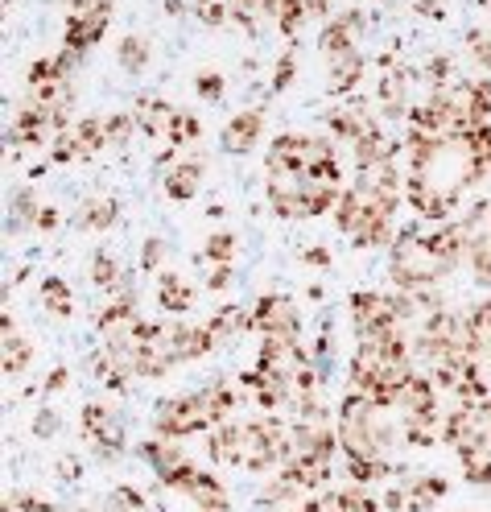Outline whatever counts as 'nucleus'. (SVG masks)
<instances>
[{
    "label": "nucleus",
    "instance_id": "f257e3e1",
    "mask_svg": "<svg viewBox=\"0 0 491 512\" xmlns=\"http://www.w3.org/2000/svg\"><path fill=\"white\" fill-rule=\"evenodd\" d=\"M401 199H405V178H401L397 157L372 166V170H359L355 186L343 190V199L335 207L339 232H347L355 248L388 244L392 240V215H397Z\"/></svg>",
    "mask_w": 491,
    "mask_h": 512
},
{
    "label": "nucleus",
    "instance_id": "f03ea898",
    "mask_svg": "<svg viewBox=\"0 0 491 512\" xmlns=\"http://www.w3.org/2000/svg\"><path fill=\"white\" fill-rule=\"evenodd\" d=\"M413 380V343L409 335H388V339H364L351 356L347 384L355 393L372 397L376 405H397L401 389Z\"/></svg>",
    "mask_w": 491,
    "mask_h": 512
},
{
    "label": "nucleus",
    "instance_id": "7ed1b4c3",
    "mask_svg": "<svg viewBox=\"0 0 491 512\" xmlns=\"http://www.w3.org/2000/svg\"><path fill=\"white\" fill-rule=\"evenodd\" d=\"M236 409V393L227 384H211V389L199 393H182L157 405V418L153 430L157 438H190V434H211L215 426H223Z\"/></svg>",
    "mask_w": 491,
    "mask_h": 512
},
{
    "label": "nucleus",
    "instance_id": "20e7f679",
    "mask_svg": "<svg viewBox=\"0 0 491 512\" xmlns=\"http://www.w3.org/2000/svg\"><path fill=\"white\" fill-rule=\"evenodd\" d=\"M343 186L322 182L314 170H269V203L281 219H314L339 207Z\"/></svg>",
    "mask_w": 491,
    "mask_h": 512
},
{
    "label": "nucleus",
    "instance_id": "39448f33",
    "mask_svg": "<svg viewBox=\"0 0 491 512\" xmlns=\"http://www.w3.org/2000/svg\"><path fill=\"white\" fill-rule=\"evenodd\" d=\"M351 323L359 343L364 339H388V335H405V314L397 306V294H380V290H359L351 294Z\"/></svg>",
    "mask_w": 491,
    "mask_h": 512
},
{
    "label": "nucleus",
    "instance_id": "423d86ee",
    "mask_svg": "<svg viewBox=\"0 0 491 512\" xmlns=\"http://www.w3.org/2000/svg\"><path fill=\"white\" fill-rule=\"evenodd\" d=\"M108 149V128L104 116H83L71 128H62L50 145V162L54 166H71V162H91L95 153Z\"/></svg>",
    "mask_w": 491,
    "mask_h": 512
},
{
    "label": "nucleus",
    "instance_id": "0eeeda50",
    "mask_svg": "<svg viewBox=\"0 0 491 512\" xmlns=\"http://www.w3.org/2000/svg\"><path fill=\"white\" fill-rule=\"evenodd\" d=\"M442 108L450 112V120L458 128H475V124H487L491 116V83L487 79H458V83H446L434 91Z\"/></svg>",
    "mask_w": 491,
    "mask_h": 512
},
{
    "label": "nucleus",
    "instance_id": "6e6552de",
    "mask_svg": "<svg viewBox=\"0 0 491 512\" xmlns=\"http://www.w3.org/2000/svg\"><path fill=\"white\" fill-rule=\"evenodd\" d=\"M331 157H339L331 141L306 137V133H281L269 149V170H318Z\"/></svg>",
    "mask_w": 491,
    "mask_h": 512
},
{
    "label": "nucleus",
    "instance_id": "1a4fd4ad",
    "mask_svg": "<svg viewBox=\"0 0 491 512\" xmlns=\"http://www.w3.org/2000/svg\"><path fill=\"white\" fill-rule=\"evenodd\" d=\"M161 484H166L170 492H178V496H186L190 504H199L203 512H227V508H232V496H227V488L219 484L211 471L194 467V463H182L174 475L161 479Z\"/></svg>",
    "mask_w": 491,
    "mask_h": 512
},
{
    "label": "nucleus",
    "instance_id": "9d476101",
    "mask_svg": "<svg viewBox=\"0 0 491 512\" xmlns=\"http://www.w3.org/2000/svg\"><path fill=\"white\" fill-rule=\"evenodd\" d=\"M413 83H417V71H409L405 62H397L392 54L380 58L376 100H380V112L388 120H409V112H413Z\"/></svg>",
    "mask_w": 491,
    "mask_h": 512
},
{
    "label": "nucleus",
    "instance_id": "9b49d317",
    "mask_svg": "<svg viewBox=\"0 0 491 512\" xmlns=\"http://www.w3.org/2000/svg\"><path fill=\"white\" fill-rule=\"evenodd\" d=\"M79 434L100 459H116L124 451V426L108 413V405L100 401H87L83 405V418H79Z\"/></svg>",
    "mask_w": 491,
    "mask_h": 512
},
{
    "label": "nucleus",
    "instance_id": "f8f14e48",
    "mask_svg": "<svg viewBox=\"0 0 491 512\" xmlns=\"http://www.w3.org/2000/svg\"><path fill=\"white\" fill-rule=\"evenodd\" d=\"M450 492V484L442 475H417L401 488H388L384 492V508L388 512H430L442 504V496Z\"/></svg>",
    "mask_w": 491,
    "mask_h": 512
},
{
    "label": "nucleus",
    "instance_id": "ddd939ff",
    "mask_svg": "<svg viewBox=\"0 0 491 512\" xmlns=\"http://www.w3.org/2000/svg\"><path fill=\"white\" fill-rule=\"evenodd\" d=\"M252 327L260 335H302V310L289 294H265L252 306Z\"/></svg>",
    "mask_w": 491,
    "mask_h": 512
},
{
    "label": "nucleus",
    "instance_id": "4468645a",
    "mask_svg": "<svg viewBox=\"0 0 491 512\" xmlns=\"http://www.w3.org/2000/svg\"><path fill=\"white\" fill-rule=\"evenodd\" d=\"M310 356H306V347L298 335H260V356H256V368H265V372H277V376H289L298 368H306Z\"/></svg>",
    "mask_w": 491,
    "mask_h": 512
},
{
    "label": "nucleus",
    "instance_id": "2eb2a0df",
    "mask_svg": "<svg viewBox=\"0 0 491 512\" xmlns=\"http://www.w3.org/2000/svg\"><path fill=\"white\" fill-rule=\"evenodd\" d=\"M260 137H265V112L260 108H248V112H236L232 120L223 124V133H219V145L223 153H232V157H244L260 145Z\"/></svg>",
    "mask_w": 491,
    "mask_h": 512
},
{
    "label": "nucleus",
    "instance_id": "dca6fc26",
    "mask_svg": "<svg viewBox=\"0 0 491 512\" xmlns=\"http://www.w3.org/2000/svg\"><path fill=\"white\" fill-rule=\"evenodd\" d=\"M58 137V116L50 108H38V104H21L13 128H9V141L13 145H46Z\"/></svg>",
    "mask_w": 491,
    "mask_h": 512
},
{
    "label": "nucleus",
    "instance_id": "f3484780",
    "mask_svg": "<svg viewBox=\"0 0 491 512\" xmlns=\"http://www.w3.org/2000/svg\"><path fill=\"white\" fill-rule=\"evenodd\" d=\"M359 34H364V13L347 9V13H339L331 25H322L318 50L326 54V62H331V58H339V54H351L355 42H359Z\"/></svg>",
    "mask_w": 491,
    "mask_h": 512
},
{
    "label": "nucleus",
    "instance_id": "a211bd4d",
    "mask_svg": "<svg viewBox=\"0 0 491 512\" xmlns=\"http://www.w3.org/2000/svg\"><path fill=\"white\" fill-rule=\"evenodd\" d=\"M384 500L372 496L364 484H351V488H331L314 496V512H380Z\"/></svg>",
    "mask_w": 491,
    "mask_h": 512
},
{
    "label": "nucleus",
    "instance_id": "6ab92c4d",
    "mask_svg": "<svg viewBox=\"0 0 491 512\" xmlns=\"http://www.w3.org/2000/svg\"><path fill=\"white\" fill-rule=\"evenodd\" d=\"M351 149H355V170H372V166H380V162H392V157L405 149V141H392V137L384 133V124H372Z\"/></svg>",
    "mask_w": 491,
    "mask_h": 512
},
{
    "label": "nucleus",
    "instance_id": "aec40b11",
    "mask_svg": "<svg viewBox=\"0 0 491 512\" xmlns=\"http://www.w3.org/2000/svg\"><path fill=\"white\" fill-rule=\"evenodd\" d=\"M207 455L215 463H227V467H244V422L227 418L223 426H215L207 434Z\"/></svg>",
    "mask_w": 491,
    "mask_h": 512
},
{
    "label": "nucleus",
    "instance_id": "412c9836",
    "mask_svg": "<svg viewBox=\"0 0 491 512\" xmlns=\"http://www.w3.org/2000/svg\"><path fill=\"white\" fill-rule=\"evenodd\" d=\"M108 21H112V13H71L67 17V38L62 42H67V50H75V54H87L108 34Z\"/></svg>",
    "mask_w": 491,
    "mask_h": 512
},
{
    "label": "nucleus",
    "instance_id": "4be33fe9",
    "mask_svg": "<svg viewBox=\"0 0 491 512\" xmlns=\"http://www.w3.org/2000/svg\"><path fill=\"white\" fill-rule=\"evenodd\" d=\"M438 397H442L438 380L413 372V380L401 389V397H397V405H392V409H397V418H409V413H434L438 409Z\"/></svg>",
    "mask_w": 491,
    "mask_h": 512
},
{
    "label": "nucleus",
    "instance_id": "5701e85b",
    "mask_svg": "<svg viewBox=\"0 0 491 512\" xmlns=\"http://www.w3.org/2000/svg\"><path fill=\"white\" fill-rule=\"evenodd\" d=\"M157 302H161V310H166V314H190L194 302H199V294H194V285L182 273L166 269L157 277Z\"/></svg>",
    "mask_w": 491,
    "mask_h": 512
},
{
    "label": "nucleus",
    "instance_id": "b1692460",
    "mask_svg": "<svg viewBox=\"0 0 491 512\" xmlns=\"http://www.w3.org/2000/svg\"><path fill=\"white\" fill-rule=\"evenodd\" d=\"M364 71H368V62H364V54H359V50L339 54V58H331V75H326V87H331L335 100H347V95L359 87V79H364Z\"/></svg>",
    "mask_w": 491,
    "mask_h": 512
},
{
    "label": "nucleus",
    "instance_id": "393cba45",
    "mask_svg": "<svg viewBox=\"0 0 491 512\" xmlns=\"http://www.w3.org/2000/svg\"><path fill=\"white\" fill-rule=\"evenodd\" d=\"M0 339H5V376H21L29 364H34V343L17 331L9 310H5V318H0Z\"/></svg>",
    "mask_w": 491,
    "mask_h": 512
},
{
    "label": "nucleus",
    "instance_id": "a878e982",
    "mask_svg": "<svg viewBox=\"0 0 491 512\" xmlns=\"http://www.w3.org/2000/svg\"><path fill=\"white\" fill-rule=\"evenodd\" d=\"M207 174V162H199V157H186V162H174V170L166 174V195L174 203H186L199 195V182Z\"/></svg>",
    "mask_w": 491,
    "mask_h": 512
},
{
    "label": "nucleus",
    "instance_id": "bb28decb",
    "mask_svg": "<svg viewBox=\"0 0 491 512\" xmlns=\"http://www.w3.org/2000/svg\"><path fill=\"white\" fill-rule=\"evenodd\" d=\"M376 120L368 116V108L364 104H351V108H335V112H326V128H331V137H339V141H359L368 133Z\"/></svg>",
    "mask_w": 491,
    "mask_h": 512
},
{
    "label": "nucleus",
    "instance_id": "cd10ccee",
    "mask_svg": "<svg viewBox=\"0 0 491 512\" xmlns=\"http://www.w3.org/2000/svg\"><path fill=\"white\" fill-rule=\"evenodd\" d=\"M174 112H178V108H170L166 100H161V95H141L133 116H137V128H141L145 137H161V141H166V128H170Z\"/></svg>",
    "mask_w": 491,
    "mask_h": 512
},
{
    "label": "nucleus",
    "instance_id": "c85d7f7f",
    "mask_svg": "<svg viewBox=\"0 0 491 512\" xmlns=\"http://www.w3.org/2000/svg\"><path fill=\"white\" fill-rule=\"evenodd\" d=\"M141 459L157 471V479H166V475H174L182 463H190L186 451H182L174 438H153V442H145V446H141Z\"/></svg>",
    "mask_w": 491,
    "mask_h": 512
},
{
    "label": "nucleus",
    "instance_id": "c756f323",
    "mask_svg": "<svg viewBox=\"0 0 491 512\" xmlns=\"http://www.w3.org/2000/svg\"><path fill=\"white\" fill-rule=\"evenodd\" d=\"M116 215H120V203H116V199L95 195V199H87V203L75 211V228H79V232H108L112 223H116Z\"/></svg>",
    "mask_w": 491,
    "mask_h": 512
},
{
    "label": "nucleus",
    "instance_id": "7c9ffc66",
    "mask_svg": "<svg viewBox=\"0 0 491 512\" xmlns=\"http://www.w3.org/2000/svg\"><path fill=\"white\" fill-rule=\"evenodd\" d=\"M331 0H281V13H277V29L285 38L298 34V25H306L310 17H326Z\"/></svg>",
    "mask_w": 491,
    "mask_h": 512
},
{
    "label": "nucleus",
    "instance_id": "2f4dec72",
    "mask_svg": "<svg viewBox=\"0 0 491 512\" xmlns=\"http://www.w3.org/2000/svg\"><path fill=\"white\" fill-rule=\"evenodd\" d=\"M207 327H211V335H215V347L236 343L244 331H252V310H244V306H223Z\"/></svg>",
    "mask_w": 491,
    "mask_h": 512
},
{
    "label": "nucleus",
    "instance_id": "473e14b6",
    "mask_svg": "<svg viewBox=\"0 0 491 512\" xmlns=\"http://www.w3.org/2000/svg\"><path fill=\"white\" fill-rule=\"evenodd\" d=\"M42 310L50 318H58V323L75 318V294H71V285L62 281V277H46L42 281Z\"/></svg>",
    "mask_w": 491,
    "mask_h": 512
},
{
    "label": "nucleus",
    "instance_id": "72a5a7b5",
    "mask_svg": "<svg viewBox=\"0 0 491 512\" xmlns=\"http://www.w3.org/2000/svg\"><path fill=\"white\" fill-rule=\"evenodd\" d=\"M343 467H347L351 484H364V488L380 484V479H388V475H397V463H392L388 455H376V459H343Z\"/></svg>",
    "mask_w": 491,
    "mask_h": 512
},
{
    "label": "nucleus",
    "instance_id": "f704fd0d",
    "mask_svg": "<svg viewBox=\"0 0 491 512\" xmlns=\"http://www.w3.org/2000/svg\"><path fill=\"white\" fill-rule=\"evenodd\" d=\"M467 261H471L475 281H479V285H487V290H491V215L483 219V228L475 232L471 252H467Z\"/></svg>",
    "mask_w": 491,
    "mask_h": 512
},
{
    "label": "nucleus",
    "instance_id": "c9c22d12",
    "mask_svg": "<svg viewBox=\"0 0 491 512\" xmlns=\"http://www.w3.org/2000/svg\"><path fill=\"white\" fill-rule=\"evenodd\" d=\"M91 281H95V285H100V290H104V294L112 298V294L120 290V285H124L128 277L120 273V265H116V256L100 248V252H91Z\"/></svg>",
    "mask_w": 491,
    "mask_h": 512
},
{
    "label": "nucleus",
    "instance_id": "e433bc0d",
    "mask_svg": "<svg viewBox=\"0 0 491 512\" xmlns=\"http://www.w3.org/2000/svg\"><path fill=\"white\" fill-rule=\"evenodd\" d=\"M116 58H120V67H124L128 75H141V71L149 67V42H145L141 34H128V38L116 46Z\"/></svg>",
    "mask_w": 491,
    "mask_h": 512
},
{
    "label": "nucleus",
    "instance_id": "4c0bfd02",
    "mask_svg": "<svg viewBox=\"0 0 491 512\" xmlns=\"http://www.w3.org/2000/svg\"><path fill=\"white\" fill-rule=\"evenodd\" d=\"M199 137H203L199 116H190V112H174V120H170V128H166V145H170V149H182V145L199 141Z\"/></svg>",
    "mask_w": 491,
    "mask_h": 512
},
{
    "label": "nucleus",
    "instance_id": "58836bf2",
    "mask_svg": "<svg viewBox=\"0 0 491 512\" xmlns=\"http://www.w3.org/2000/svg\"><path fill=\"white\" fill-rule=\"evenodd\" d=\"M227 5H232V17L244 29H252L256 17H277L281 13V0H227Z\"/></svg>",
    "mask_w": 491,
    "mask_h": 512
},
{
    "label": "nucleus",
    "instance_id": "ea45409f",
    "mask_svg": "<svg viewBox=\"0 0 491 512\" xmlns=\"http://www.w3.org/2000/svg\"><path fill=\"white\" fill-rule=\"evenodd\" d=\"M232 256H236V236L232 232L207 236V244H203V261L207 265H232Z\"/></svg>",
    "mask_w": 491,
    "mask_h": 512
},
{
    "label": "nucleus",
    "instance_id": "a19ab883",
    "mask_svg": "<svg viewBox=\"0 0 491 512\" xmlns=\"http://www.w3.org/2000/svg\"><path fill=\"white\" fill-rule=\"evenodd\" d=\"M467 50H471V58L479 62L483 71H491V25L471 29V34H467Z\"/></svg>",
    "mask_w": 491,
    "mask_h": 512
},
{
    "label": "nucleus",
    "instance_id": "79ce46f5",
    "mask_svg": "<svg viewBox=\"0 0 491 512\" xmlns=\"http://www.w3.org/2000/svg\"><path fill=\"white\" fill-rule=\"evenodd\" d=\"M194 13H199L203 25L219 29L227 17H232V5H223V0H194Z\"/></svg>",
    "mask_w": 491,
    "mask_h": 512
},
{
    "label": "nucleus",
    "instance_id": "37998d69",
    "mask_svg": "<svg viewBox=\"0 0 491 512\" xmlns=\"http://www.w3.org/2000/svg\"><path fill=\"white\" fill-rule=\"evenodd\" d=\"M104 128H108V145H124L128 137H133L137 116H124V112H116V116H108V120H104Z\"/></svg>",
    "mask_w": 491,
    "mask_h": 512
},
{
    "label": "nucleus",
    "instance_id": "c03bdc74",
    "mask_svg": "<svg viewBox=\"0 0 491 512\" xmlns=\"http://www.w3.org/2000/svg\"><path fill=\"white\" fill-rule=\"evenodd\" d=\"M194 91H199V100L215 104L219 95H223V75H219V71H203L199 79H194Z\"/></svg>",
    "mask_w": 491,
    "mask_h": 512
},
{
    "label": "nucleus",
    "instance_id": "a18cd8bd",
    "mask_svg": "<svg viewBox=\"0 0 491 512\" xmlns=\"http://www.w3.org/2000/svg\"><path fill=\"white\" fill-rule=\"evenodd\" d=\"M67 5V17L71 13H112L116 0H62Z\"/></svg>",
    "mask_w": 491,
    "mask_h": 512
},
{
    "label": "nucleus",
    "instance_id": "49530a36",
    "mask_svg": "<svg viewBox=\"0 0 491 512\" xmlns=\"http://www.w3.org/2000/svg\"><path fill=\"white\" fill-rule=\"evenodd\" d=\"M161 256H166V240H145V252H141V269H157Z\"/></svg>",
    "mask_w": 491,
    "mask_h": 512
},
{
    "label": "nucleus",
    "instance_id": "de8ad7c7",
    "mask_svg": "<svg viewBox=\"0 0 491 512\" xmlns=\"http://www.w3.org/2000/svg\"><path fill=\"white\" fill-rule=\"evenodd\" d=\"M232 277H236L232 265H211V273H207V290H223V285H232Z\"/></svg>",
    "mask_w": 491,
    "mask_h": 512
},
{
    "label": "nucleus",
    "instance_id": "09e8293b",
    "mask_svg": "<svg viewBox=\"0 0 491 512\" xmlns=\"http://www.w3.org/2000/svg\"><path fill=\"white\" fill-rule=\"evenodd\" d=\"M289 79H293V54H285V58L277 62V75H273V95H281V91L289 87Z\"/></svg>",
    "mask_w": 491,
    "mask_h": 512
},
{
    "label": "nucleus",
    "instance_id": "8fccbe9b",
    "mask_svg": "<svg viewBox=\"0 0 491 512\" xmlns=\"http://www.w3.org/2000/svg\"><path fill=\"white\" fill-rule=\"evenodd\" d=\"M54 430H58V413H54V409H42L38 422H34V434H38V438H50Z\"/></svg>",
    "mask_w": 491,
    "mask_h": 512
},
{
    "label": "nucleus",
    "instance_id": "3c124183",
    "mask_svg": "<svg viewBox=\"0 0 491 512\" xmlns=\"http://www.w3.org/2000/svg\"><path fill=\"white\" fill-rule=\"evenodd\" d=\"M67 380H71L67 368H54V372L46 376V384H42V393H62V389H67Z\"/></svg>",
    "mask_w": 491,
    "mask_h": 512
},
{
    "label": "nucleus",
    "instance_id": "603ef678",
    "mask_svg": "<svg viewBox=\"0 0 491 512\" xmlns=\"http://www.w3.org/2000/svg\"><path fill=\"white\" fill-rule=\"evenodd\" d=\"M34 228L54 232V228H58V211H54V207H38V211H34Z\"/></svg>",
    "mask_w": 491,
    "mask_h": 512
},
{
    "label": "nucleus",
    "instance_id": "864d4df0",
    "mask_svg": "<svg viewBox=\"0 0 491 512\" xmlns=\"http://www.w3.org/2000/svg\"><path fill=\"white\" fill-rule=\"evenodd\" d=\"M413 9L425 13V17H442V13H446V0H417Z\"/></svg>",
    "mask_w": 491,
    "mask_h": 512
},
{
    "label": "nucleus",
    "instance_id": "5fc2aeb1",
    "mask_svg": "<svg viewBox=\"0 0 491 512\" xmlns=\"http://www.w3.org/2000/svg\"><path fill=\"white\" fill-rule=\"evenodd\" d=\"M306 265L326 269V265H331V252H326V248H306Z\"/></svg>",
    "mask_w": 491,
    "mask_h": 512
},
{
    "label": "nucleus",
    "instance_id": "6e6d98bb",
    "mask_svg": "<svg viewBox=\"0 0 491 512\" xmlns=\"http://www.w3.org/2000/svg\"><path fill=\"white\" fill-rule=\"evenodd\" d=\"M58 475H67V479L75 475V479H79V463H71V459H62V463H58Z\"/></svg>",
    "mask_w": 491,
    "mask_h": 512
},
{
    "label": "nucleus",
    "instance_id": "4d7b16f0",
    "mask_svg": "<svg viewBox=\"0 0 491 512\" xmlns=\"http://www.w3.org/2000/svg\"><path fill=\"white\" fill-rule=\"evenodd\" d=\"M479 5H483V9H491V0H479Z\"/></svg>",
    "mask_w": 491,
    "mask_h": 512
},
{
    "label": "nucleus",
    "instance_id": "13d9d810",
    "mask_svg": "<svg viewBox=\"0 0 491 512\" xmlns=\"http://www.w3.org/2000/svg\"><path fill=\"white\" fill-rule=\"evenodd\" d=\"M79 512H91V508H79Z\"/></svg>",
    "mask_w": 491,
    "mask_h": 512
},
{
    "label": "nucleus",
    "instance_id": "bf43d9fd",
    "mask_svg": "<svg viewBox=\"0 0 491 512\" xmlns=\"http://www.w3.org/2000/svg\"><path fill=\"white\" fill-rule=\"evenodd\" d=\"M199 512H203V508H199Z\"/></svg>",
    "mask_w": 491,
    "mask_h": 512
}]
</instances>
